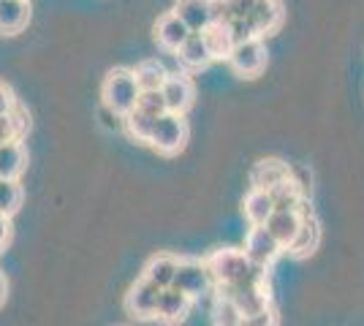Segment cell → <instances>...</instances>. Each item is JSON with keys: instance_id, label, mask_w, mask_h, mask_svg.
Listing matches in <instances>:
<instances>
[{"instance_id": "1", "label": "cell", "mask_w": 364, "mask_h": 326, "mask_svg": "<svg viewBox=\"0 0 364 326\" xmlns=\"http://www.w3.org/2000/svg\"><path fill=\"white\" fill-rule=\"evenodd\" d=\"M213 283L220 288L226 286H264L267 280V266L250 264L242 250H215L204 261Z\"/></svg>"}, {"instance_id": "2", "label": "cell", "mask_w": 364, "mask_h": 326, "mask_svg": "<svg viewBox=\"0 0 364 326\" xmlns=\"http://www.w3.org/2000/svg\"><path fill=\"white\" fill-rule=\"evenodd\" d=\"M136 98H139V85L136 79H134V71H128V68H114V71H109L107 79H104V85H101V107L112 109V112H117V114H128V112H134L136 109Z\"/></svg>"}, {"instance_id": "3", "label": "cell", "mask_w": 364, "mask_h": 326, "mask_svg": "<svg viewBox=\"0 0 364 326\" xmlns=\"http://www.w3.org/2000/svg\"><path fill=\"white\" fill-rule=\"evenodd\" d=\"M185 141H188V123H185V117L166 112L164 117L155 120L147 144H152L164 156H174V153H180L182 147H185Z\"/></svg>"}, {"instance_id": "4", "label": "cell", "mask_w": 364, "mask_h": 326, "mask_svg": "<svg viewBox=\"0 0 364 326\" xmlns=\"http://www.w3.org/2000/svg\"><path fill=\"white\" fill-rule=\"evenodd\" d=\"M228 65L240 74V77H258L267 68V47L261 38H250L242 44H234L228 55Z\"/></svg>"}, {"instance_id": "5", "label": "cell", "mask_w": 364, "mask_h": 326, "mask_svg": "<svg viewBox=\"0 0 364 326\" xmlns=\"http://www.w3.org/2000/svg\"><path fill=\"white\" fill-rule=\"evenodd\" d=\"M210 286H213V278H210L204 261L185 259V261L177 264V275H174V286H171V288H177V291H182L185 296L196 299V296L207 294Z\"/></svg>"}, {"instance_id": "6", "label": "cell", "mask_w": 364, "mask_h": 326, "mask_svg": "<svg viewBox=\"0 0 364 326\" xmlns=\"http://www.w3.org/2000/svg\"><path fill=\"white\" fill-rule=\"evenodd\" d=\"M280 250L283 248L277 245V239H274L264 226H253L250 234H247V239H245V259H247L250 264L269 266L274 259H277Z\"/></svg>"}, {"instance_id": "7", "label": "cell", "mask_w": 364, "mask_h": 326, "mask_svg": "<svg viewBox=\"0 0 364 326\" xmlns=\"http://www.w3.org/2000/svg\"><path fill=\"white\" fill-rule=\"evenodd\" d=\"M161 95L168 114H185L193 104V82L185 74H168L161 87Z\"/></svg>"}, {"instance_id": "8", "label": "cell", "mask_w": 364, "mask_h": 326, "mask_svg": "<svg viewBox=\"0 0 364 326\" xmlns=\"http://www.w3.org/2000/svg\"><path fill=\"white\" fill-rule=\"evenodd\" d=\"M158 296H161V288L141 278L139 283L131 286V291L125 296V310L134 318H152L158 310Z\"/></svg>"}, {"instance_id": "9", "label": "cell", "mask_w": 364, "mask_h": 326, "mask_svg": "<svg viewBox=\"0 0 364 326\" xmlns=\"http://www.w3.org/2000/svg\"><path fill=\"white\" fill-rule=\"evenodd\" d=\"M220 291H223V296H228V299L237 305V310H240L242 318L269 308V294H267L264 286H226V288H220Z\"/></svg>"}, {"instance_id": "10", "label": "cell", "mask_w": 364, "mask_h": 326, "mask_svg": "<svg viewBox=\"0 0 364 326\" xmlns=\"http://www.w3.org/2000/svg\"><path fill=\"white\" fill-rule=\"evenodd\" d=\"M250 22V28L258 38L267 36V33H274L283 22V3L280 0H256L253 11L245 16Z\"/></svg>"}, {"instance_id": "11", "label": "cell", "mask_w": 364, "mask_h": 326, "mask_svg": "<svg viewBox=\"0 0 364 326\" xmlns=\"http://www.w3.org/2000/svg\"><path fill=\"white\" fill-rule=\"evenodd\" d=\"M171 14L180 19L191 33H204L213 25L210 16V0H177Z\"/></svg>"}, {"instance_id": "12", "label": "cell", "mask_w": 364, "mask_h": 326, "mask_svg": "<svg viewBox=\"0 0 364 326\" xmlns=\"http://www.w3.org/2000/svg\"><path fill=\"white\" fill-rule=\"evenodd\" d=\"M289 180V163H283L280 158H264L250 169V183L253 190H272L274 185Z\"/></svg>"}, {"instance_id": "13", "label": "cell", "mask_w": 364, "mask_h": 326, "mask_svg": "<svg viewBox=\"0 0 364 326\" xmlns=\"http://www.w3.org/2000/svg\"><path fill=\"white\" fill-rule=\"evenodd\" d=\"M304 212L307 210H274L269 220L264 223V229L277 239L280 248H289V242L294 239V234H296L299 223H302Z\"/></svg>"}, {"instance_id": "14", "label": "cell", "mask_w": 364, "mask_h": 326, "mask_svg": "<svg viewBox=\"0 0 364 326\" xmlns=\"http://www.w3.org/2000/svg\"><path fill=\"white\" fill-rule=\"evenodd\" d=\"M318 242H321L318 220L313 217V212H304L299 229H296L294 239L289 242V253L291 256H296V259H302V256H310L313 250L318 248Z\"/></svg>"}, {"instance_id": "15", "label": "cell", "mask_w": 364, "mask_h": 326, "mask_svg": "<svg viewBox=\"0 0 364 326\" xmlns=\"http://www.w3.org/2000/svg\"><path fill=\"white\" fill-rule=\"evenodd\" d=\"M31 19V6L25 0H0V36H16Z\"/></svg>"}, {"instance_id": "16", "label": "cell", "mask_w": 364, "mask_h": 326, "mask_svg": "<svg viewBox=\"0 0 364 326\" xmlns=\"http://www.w3.org/2000/svg\"><path fill=\"white\" fill-rule=\"evenodd\" d=\"M191 302L193 299L185 296L182 291H177V288H164L161 296H158V310H155V315L168 321V324L182 321L188 315V310H191Z\"/></svg>"}, {"instance_id": "17", "label": "cell", "mask_w": 364, "mask_h": 326, "mask_svg": "<svg viewBox=\"0 0 364 326\" xmlns=\"http://www.w3.org/2000/svg\"><path fill=\"white\" fill-rule=\"evenodd\" d=\"M188 36H191V31H188L171 11L161 16L158 25H155V38H158V44L164 49H168V52H177V49L185 44Z\"/></svg>"}, {"instance_id": "18", "label": "cell", "mask_w": 364, "mask_h": 326, "mask_svg": "<svg viewBox=\"0 0 364 326\" xmlns=\"http://www.w3.org/2000/svg\"><path fill=\"white\" fill-rule=\"evenodd\" d=\"M25 163H28V156L22 141H9L0 147V180L16 183V177L25 171Z\"/></svg>"}, {"instance_id": "19", "label": "cell", "mask_w": 364, "mask_h": 326, "mask_svg": "<svg viewBox=\"0 0 364 326\" xmlns=\"http://www.w3.org/2000/svg\"><path fill=\"white\" fill-rule=\"evenodd\" d=\"M177 259L174 256H155L150 264L144 266V280H150L152 286H158L161 291L174 286V275H177Z\"/></svg>"}, {"instance_id": "20", "label": "cell", "mask_w": 364, "mask_h": 326, "mask_svg": "<svg viewBox=\"0 0 364 326\" xmlns=\"http://www.w3.org/2000/svg\"><path fill=\"white\" fill-rule=\"evenodd\" d=\"M177 58H180L188 68H204L207 63L213 60L210 58V49L204 44V36L201 33H191L188 38H185V44L177 49Z\"/></svg>"}, {"instance_id": "21", "label": "cell", "mask_w": 364, "mask_h": 326, "mask_svg": "<svg viewBox=\"0 0 364 326\" xmlns=\"http://www.w3.org/2000/svg\"><path fill=\"white\" fill-rule=\"evenodd\" d=\"M201 36H204V44L210 49L213 60H228V55L234 49V38L228 33V25H210Z\"/></svg>"}, {"instance_id": "22", "label": "cell", "mask_w": 364, "mask_h": 326, "mask_svg": "<svg viewBox=\"0 0 364 326\" xmlns=\"http://www.w3.org/2000/svg\"><path fill=\"white\" fill-rule=\"evenodd\" d=\"M166 77H168L166 65L158 60H144L134 68V79H136L139 90H161Z\"/></svg>"}, {"instance_id": "23", "label": "cell", "mask_w": 364, "mask_h": 326, "mask_svg": "<svg viewBox=\"0 0 364 326\" xmlns=\"http://www.w3.org/2000/svg\"><path fill=\"white\" fill-rule=\"evenodd\" d=\"M274 212V204L267 190H250L245 199V215L253 226H264Z\"/></svg>"}, {"instance_id": "24", "label": "cell", "mask_w": 364, "mask_h": 326, "mask_svg": "<svg viewBox=\"0 0 364 326\" xmlns=\"http://www.w3.org/2000/svg\"><path fill=\"white\" fill-rule=\"evenodd\" d=\"M269 199H272L274 210H304V193L291 180L274 185L269 190Z\"/></svg>"}, {"instance_id": "25", "label": "cell", "mask_w": 364, "mask_h": 326, "mask_svg": "<svg viewBox=\"0 0 364 326\" xmlns=\"http://www.w3.org/2000/svg\"><path fill=\"white\" fill-rule=\"evenodd\" d=\"M28 131V117L22 109H16L11 114H0V147L9 141H19Z\"/></svg>"}, {"instance_id": "26", "label": "cell", "mask_w": 364, "mask_h": 326, "mask_svg": "<svg viewBox=\"0 0 364 326\" xmlns=\"http://www.w3.org/2000/svg\"><path fill=\"white\" fill-rule=\"evenodd\" d=\"M152 125H155V120L147 117V114H141V112H136V109L125 114V131H128V136H131V139L150 141Z\"/></svg>"}, {"instance_id": "27", "label": "cell", "mask_w": 364, "mask_h": 326, "mask_svg": "<svg viewBox=\"0 0 364 326\" xmlns=\"http://www.w3.org/2000/svg\"><path fill=\"white\" fill-rule=\"evenodd\" d=\"M136 112L147 114V117H152V120L164 117V114H166V104H164V95H161V90H139Z\"/></svg>"}, {"instance_id": "28", "label": "cell", "mask_w": 364, "mask_h": 326, "mask_svg": "<svg viewBox=\"0 0 364 326\" xmlns=\"http://www.w3.org/2000/svg\"><path fill=\"white\" fill-rule=\"evenodd\" d=\"M22 207V188L11 180H0V215L11 217Z\"/></svg>"}, {"instance_id": "29", "label": "cell", "mask_w": 364, "mask_h": 326, "mask_svg": "<svg viewBox=\"0 0 364 326\" xmlns=\"http://www.w3.org/2000/svg\"><path fill=\"white\" fill-rule=\"evenodd\" d=\"M240 321H242V315L237 310V305L220 294L218 305H215V326H240Z\"/></svg>"}, {"instance_id": "30", "label": "cell", "mask_w": 364, "mask_h": 326, "mask_svg": "<svg viewBox=\"0 0 364 326\" xmlns=\"http://www.w3.org/2000/svg\"><path fill=\"white\" fill-rule=\"evenodd\" d=\"M98 120H101V128H107V131H112V134H120V131H125V117L122 114H117V112H112V109L101 107V112H98Z\"/></svg>"}, {"instance_id": "31", "label": "cell", "mask_w": 364, "mask_h": 326, "mask_svg": "<svg viewBox=\"0 0 364 326\" xmlns=\"http://www.w3.org/2000/svg\"><path fill=\"white\" fill-rule=\"evenodd\" d=\"M240 326H277V318H274V313L267 308V310L261 313H253V315H245Z\"/></svg>"}, {"instance_id": "32", "label": "cell", "mask_w": 364, "mask_h": 326, "mask_svg": "<svg viewBox=\"0 0 364 326\" xmlns=\"http://www.w3.org/2000/svg\"><path fill=\"white\" fill-rule=\"evenodd\" d=\"M226 6H228V14H231V19H245V16L253 11L256 0H226Z\"/></svg>"}, {"instance_id": "33", "label": "cell", "mask_w": 364, "mask_h": 326, "mask_svg": "<svg viewBox=\"0 0 364 326\" xmlns=\"http://www.w3.org/2000/svg\"><path fill=\"white\" fill-rule=\"evenodd\" d=\"M19 104H16V95L9 85H0V114H11L16 112Z\"/></svg>"}, {"instance_id": "34", "label": "cell", "mask_w": 364, "mask_h": 326, "mask_svg": "<svg viewBox=\"0 0 364 326\" xmlns=\"http://www.w3.org/2000/svg\"><path fill=\"white\" fill-rule=\"evenodd\" d=\"M9 237H11V220L6 215H0V248L9 242Z\"/></svg>"}, {"instance_id": "35", "label": "cell", "mask_w": 364, "mask_h": 326, "mask_svg": "<svg viewBox=\"0 0 364 326\" xmlns=\"http://www.w3.org/2000/svg\"><path fill=\"white\" fill-rule=\"evenodd\" d=\"M6 294H9V283H6V278L0 275V305L6 302Z\"/></svg>"}, {"instance_id": "36", "label": "cell", "mask_w": 364, "mask_h": 326, "mask_svg": "<svg viewBox=\"0 0 364 326\" xmlns=\"http://www.w3.org/2000/svg\"><path fill=\"white\" fill-rule=\"evenodd\" d=\"M25 3H28V0H25Z\"/></svg>"}]
</instances>
